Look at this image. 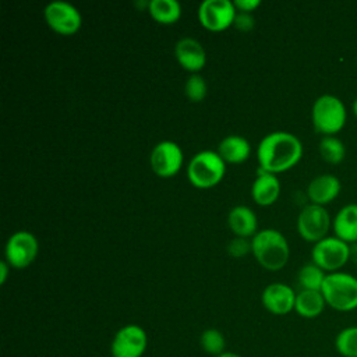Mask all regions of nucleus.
Here are the masks:
<instances>
[{
    "label": "nucleus",
    "mask_w": 357,
    "mask_h": 357,
    "mask_svg": "<svg viewBox=\"0 0 357 357\" xmlns=\"http://www.w3.org/2000/svg\"><path fill=\"white\" fill-rule=\"evenodd\" d=\"M303 156V144L291 132L273 131L266 134L258 145L257 158L259 167L278 174L294 167Z\"/></svg>",
    "instance_id": "obj_1"
},
{
    "label": "nucleus",
    "mask_w": 357,
    "mask_h": 357,
    "mask_svg": "<svg viewBox=\"0 0 357 357\" xmlns=\"http://www.w3.org/2000/svg\"><path fill=\"white\" fill-rule=\"evenodd\" d=\"M252 255L268 271H280L290 258L286 237L276 229H264L251 238Z\"/></svg>",
    "instance_id": "obj_2"
},
{
    "label": "nucleus",
    "mask_w": 357,
    "mask_h": 357,
    "mask_svg": "<svg viewBox=\"0 0 357 357\" xmlns=\"http://www.w3.org/2000/svg\"><path fill=\"white\" fill-rule=\"evenodd\" d=\"M321 293L326 305L339 312L357 308V278L347 272L326 273Z\"/></svg>",
    "instance_id": "obj_3"
},
{
    "label": "nucleus",
    "mask_w": 357,
    "mask_h": 357,
    "mask_svg": "<svg viewBox=\"0 0 357 357\" xmlns=\"http://www.w3.org/2000/svg\"><path fill=\"white\" fill-rule=\"evenodd\" d=\"M311 120L317 132L324 137L335 135L344 127L347 110L342 99L335 95L325 93L314 100Z\"/></svg>",
    "instance_id": "obj_4"
},
{
    "label": "nucleus",
    "mask_w": 357,
    "mask_h": 357,
    "mask_svg": "<svg viewBox=\"0 0 357 357\" xmlns=\"http://www.w3.org/2000/svg\"><path fill=\"white\" fill-rule=\"evenodd\" d=\"M226 173V162L216 151H201L195 153L188 166L187 177L197 188H211L220 183Z\"/></svg>",
    "instance_id": "obj_5"
},
{
    "label": "nucleus",
    "mask_w": 357,
    "mask_h": 357,
    "mask_svg": "<svg viewBox=\"0 0 357 357\" xmlns=\"http://www.w3.org/2000/svg\"><path fill=\"white\" fill-rule=\"evenodd\" d=\"M311 258L326 273L337 272L350 259V244L336 236H326L312 245Z\"/></svg>",
    "instance_id": "obj_6"
},
{
    "label": "nucleus",
    "mask_w": 357,
    "mask_h": 357,
    "mask_svg": "<svg viewBox=\"0 0 357 357\" xmlns=\"http://www.w3.org/2000/svg\"><path fill=\"white\" fill-rule=\"evenodd\" d=\"M296 226L301 238L315 244L328 236L332 219L325 206L310 202L300 211Z\"/></svg>",
    "instance_id": "obj_7"
},
{
    "label": "nucleus",
    "mask_w": 357,
    "mask_h": 357,
    "mask_svg": "<svg viewBox=\"0 0 357 357\" xmlns=\"http://www.w3.org/2000/svg\"><path fill=\"white\" fill-rule=\"evenodd\" d=\"M39 251V244L36 237L26 230H20L13 233L4 248V257L7 264L15 269H24L31 265Z\"/></svg>",
    "instance_id": "obj_8"
},
{
    "label": "nucleus",
    "mask_w": 357,
    "mask_h": 357,
    "mask_svg": "<svg viewBox=\"0 0 357 357\" xmlns=\"http://www.w3.org/2000/svg\"><path fill=\"white\" fill-rule=\"evenodd\" d=\"M43 15L47 25L60 35H74L82 24L78 8L64 0L50 1L43 10Z\"/></svg>",
    "instance_id": "obj_9"
},
{
    "label": "nucleus",
    "mask_w": 357,
    "mask_h": 357,
    "mask_svg": "<svg viewBox=\"0 0 357 357\" xmlns=\"http://www.w3.org/2000/svg\"><path fill=\"white\" fill-rule=\"evenodd\" d=\"M148 346V336L142 326L128 324L121 326L112 340V357H142Z\"/></svg>",
    "instance_id": "obj_10"
},
{
    "label": "nucleus",
    "mask_w": 357,
    "mask_h": 357,
    "mask_svg": "<svg viewBox=\"0 0 357 357\" xmlns=\"http://www.w3.org/2000/svg\"><path fill=\"white\" fill-rule=\"evenodd\" d=\"M237 10L230 0H204L198 7V20L209 31L227 29L236 18Z\"/></svg>",
    "instance_id": "obj_11"
},
{
    "label": "nucleus",
    "mask_w": 357,
    "mask_h": 357,
    "mask_svg": "<svg viewBox=\"0 0 357 357\" xmlns=\"http://www.w3.org/2000/svg\"><path fill=\"white\" fill-rule=\"evenodd\" d=\"M183 160L184 156L180 145L169 139L158 142L149 156L151 167L159 177L174 176L181 169Z\"/></svg>",
    "instance_id": "obj_12"
},
{
    "label": "nucleus",
    "mask_w": 357,
    "mask_h": 357,
    "mask_svg": "<svg viewBox=\"0 0 357 357\" xmlns=\"http://www.w3.org/2000/svg\"><path fill=\"white\" fill-rule=\"evenodd\" d=\"M296 291L286 283H271L268 284L262 294L261 301L266 311L273 315H286L294 310Z\"/></svg>",
    "instance_id": "obj_13"
},
{
    "label": "nucleus",
    "mask_w": 357,
    "mask_h": 357,
    "mask_svg": "<svg viewBox=\"0 0 357 357\" xmlns=\"http://www.w3.org/2000/svg\"><path fill=\"white\" fill-rule=\"evenodd\" d=\"M174 56L178 64L192 74L201 71L206 63V53L204 46L197 39L188 36L176 42Z\"/></svg>",
    "instance_id": "obj_14"
},
{
    "label": "nucleus",
    "mask_w": 357,
    "mask_h": 357,
    "mask_svg": "<svg viewBox=\"0 0 357 357\" xmlns=\"http://www.w3.org/2000/svg\"><path fill=\"white\" fill-rule=\"evenodd\" d=\"M342 184L335 174H319L314 177L307 185V197L311 204L325 206L331 204L340 194Z\"/></svg>",
    "instance_id": "obj_15"
},
{
    "label": "nucleus",
    "mask_w": 357,
    "mask_h": 357,
    "mask_svg": "<svg viewBox=\"0 0 357 357\" xmlns=\"http://www.w3.org/2000/svg\"><path fill=\"white\" fill-rule=\"evenodd\" d=\"M279 194H280V183L276 174L268 173L259 167L258 174L251 185L252 199L261 206H268L276 202V199L279 198Z\"/></svg>",
    "instance_id": "obj_16"
},
{
    "label": "nucleus",
    "mask_w": 357,
    "mask_h": 357,
    "mask_svg": "<svg viewBox=\"0 0 357 357\" xmlns=\"http://www.w3.org/2000/svg\"><path fill=\"white\" fill-rule=\"evenodd\" d=\"M332 229L335 236L344 243H357V204L342 206L332 220Z\"/></svg>",
    "instance_id": "obj_17"
},
{
    "label": "nucleus",
    "mask_w": 357,
    "mask_h": 357,
    "mask_svg": "<svg viewBox=\"0 0 357 357\" xmlns=\"http://www.w3.org/2000/svg\"><path fill=\"white\" fill-rule=\"evenodd\" d=\"M227 225L237 237H254L257 234L258 219L254 211L245 205H237L227 215Z\"/></svg>",
    "instance_id": "obj_18"
},
{
    "label": "nucleus",
    "mask_w": 357,
    "mask_h": 357,
    "mask_svg": "<svg viewBox=\"0 0 357 357\" xmlns=\"http://www.w3.org/2000/svg\"><path fill=\"white\" fill-rule=\"evenodd\" d=\"M216 152L226 163H241L250 158L251 145L244 137L230 134L219 142Z\"/></svg>",
    "instance_id": "obj_19"
},
{
    "label": "nucleus",
    "mask_w": 357,
    "mask_h": 357,
    "mask_svg": "<svg viewBox=\"0 0 357 357\" xmlns=\"http://www.w3.org/2000/svg\"><path fill=\"white\" fill-rule=\"evenodd\" d=\"M326 303L318 290H300L296 294L294 311L303 318H317L322 314Z\"/></svg>",
    "instance_id": "obj_20"
},
{
    "label": "nucleus",
    "mask_w": 357,
    "mask_h": 357,
    "mask_svg": "<svg viewBox=\"0 0 357 357\" xmlns=\"http://www.w3.org/2000/svg\"><path fill=\"white\" fill-rule=\"evenodd\" d=\"M151 17L159 24H174L181 15V6L176 0H151L148 3Z\"/></svg>",
    "instance_id": "obj_21"
},
{
    "label": "nucleus",
    "mask_w": 357,
    "mask_h": 357,
    "mask_svg": "<svg viewBox=\"0 0 357 357\" xmlns=\"http://www.w3.org/2000/svg\"><path fill=\"white\" fill-rule=\"evenodd\" d=\"M326 272L322 271L318 265L314 262L305 264L300 268L297 273V280L301 287V290H318L321 291V287L324 284Z\"/></svg>",
    "instance_id": "obj_22"
},
{
    "label": "nucleus",
    "mask_w": 357,
    "mask_h": 357,
    "mask_svg": "<svg viewBox=\"0 0 357 357\" xmlns=\"http://www.w3.org/2000/svg\"><path fill=\"white\" fill-rule=\"evenodd\" d=\"M319 155L322 159L331 165L340 163L346 156V148L342 139H339L335 135H326L322 137L318 145Z\"/></svg>",
    "instance_id": "obj_23"
},
{
    "label": "nucleus",
    "mask_w": 357,
    "mask_h": 357,
    "mask_svg": "<svg viewBox=\"0 0 357 357\" xmlns=\"http://www.w3.org/2000/svg\"><path fill=\"white\" fill-rule=\"evenodd\" d=\"M335 349L343 357H357V325L346 326L336 335Z\"/></svg>",
    "instance_id": "obj_24"
},
{
    "label": "nucleus",
    "mask_w": 357,
    "mask_h": 357,
    "mask_svg": "<svg viewBox=\"0 0 357 357\" xmlns=\"http://www.w3.org/2000/svg\"><path fill=\"white\" fill-rule=\"evenodd\" d=\"M199 344H201L202 350L206 354L218 357V356L225 353L226 340H225V336H223V333L220 331H218L215 328H209V329H205L201 333Z\"/></svg>",
    "instance_id": "obj_25"
},
{
    "label": "nucleus",
    "mask_w": 357,
    "mask_h": 357,
    "mask_svg": "<svg viewBox=\"0 0 357 357\" xmlns=\"http://www.w3.org/2000/svg\"><path fill=\"white\" fill-rule=\"evenodd\" d=\"M208 85L199 74H191L184 84V93L191 102H202L206 96Z\"/></svg>",
    "instance_id": "obj_26"
},
{
    "label": "nucleus",
    "mask_w": 357,
    "mask_h": 357,
    "mask_svg": "<svg viewBox=\"0 0 357 357\" xmlns=\"http://www.w3.org/2000/svg\"><path fill=\"white\" fill-rule=\"evenodd\" d=\"M227 252L233 258H243L245 254L252 252L251 241H248L245 237H234L227 244Z\"/></svg>",
    "instance_id": "obj_27"
},
{
    "label": "nucleus",
    "mask_w": 357,
    "mask_h": 357,
    "mask_svg": "<svg viewBox=\"0 0 357 357\" xmlns=\"http://www.w3.org/2000/svg\"><path fill=\"white\" fill-rule=\"evenodd\" d=\"M234 26L243 32H248L254 28V17L251 15V13H241L237 11L236 18H234Z\"/></svg>",
    "instance_id": "obj_28"
},
{
    "label": "nucleus",
    "mask_w": 357,
    "mask_h": 357,
    "mask_svg": "<svg viewBox=\"0 0 357 357\" xmlns=\"http://www.w3.org/2000/svg\"><path fill=\"white\" fill-rule=\"evenodd\" d=\"M234 7L237 11L241 13H251L254 11L257 7H259L261 1L259 0H234L233 1Z\"/></svg>",
    "instance_id": "obj_29"
},
{
    "label": "nucleus",
    "mask_w": 357,
    "mask_h": 357,
    "mask_svg": "<svg viewBox=\"0 0 357 357\" xmlns=\"http://www.w3.org/2000/svg\"><path fill=\"white\" fill-rule=\"evenodd\" d=\"M11 266L7 264V261H1L0 262V284H4L7 280V275H8V269Z\"/></svg>",
    "instance_id": "obj_30"
},
{
    "label": "nucleus",
    "mask_w": 357,
    "mask_h": 357,
    "mask_svg": "<svg viewBox=\"0 0 357 357\" xmlns=\"http://www.w3.org/2000/svg\"><path fill=\"white\" fill-rule=\"evenodd\" d=\"M350 259L357 262V243L350 244Z\"/></svg>",
    "instance_id": "obj_31"
},
{
    "label": "nucleus",
    "mask_w": 357,
    "mask_h": 357,
    "mask_svg": "<svg viewBox=\"0 0 357 357\" xmlns=\"http://www.w3.org/2000/svg\"><path fill=\"white\" fill-rule=\"evenodd\" d=\"M218 357H241V356H238V354H236V353H230V351H225L223 354H220V356H218Z\"/></svg>",
    "instance_id": "obj_32"
},
{
    "label": "nucleus",
    "mask_w": 357,
    "mask_h": 357,
    "mask_svg": "<svg viewBox=\"0 0 357 357\" xmlns=\"http://www.w3.org/2000/svg\"><path fill=\"white\" fill-rule=\"evenodd\" d=\"M353 113H354V116L357 117V98H356L354 102H353Z\"/></svg>",
    "instance_id": "obj_33"
}]
</instances>
